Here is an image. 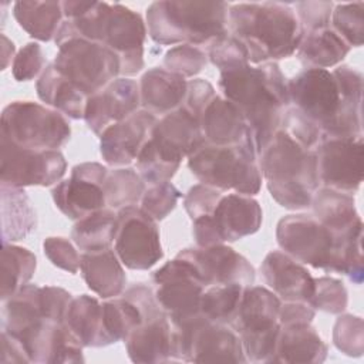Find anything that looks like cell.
<instances>
[{
    "instance_id": "obj_26",
    "label": "cell",
    "mask_w": 364,
    "mask_h": 364,
    "mask_svg": "<svg viewBox=\"0 0 364 364\" xmlns=\"http://www.w3.org/2000/svg\"><path fill=\"white\" fill-rule=\"evenodd\" d=\"M199 125L205 142L212 145H235L252 138L239 108L218 94L200 112Z\"/></svg>"
},
{
    "instance_id": "obj_29",
    "label": "cell",
    "mask_w": 364,
    "mask_h": 364,
    "mask_svg": "<svg viewBox=\"0 0 364 364\" xmlns=\"http://www.w3.org/2000/svg\"><path fill=\"white\" fill-rule=\"evenodd\" d=\"M328 346L311 326L297 323L280 326L274 363H323Z\"/></svg>"
},
{
    "instance_id": "obj_7",
    "label": "cell",
    "mask_w": 364,
    "mask_h": 364,
    "mask_svg": "<svg viewBox=\"0 0 364 364\" xmlns=\"http://www.w3.org/2000/svg\"><path fill=\"white\" fill-rule=\"evenodd\" d=\"M228 10L226 1H154L145 14L148 34L159 46H209L228 33Z\"/></svg>"
},
{
    "instance_id": "obj_14",
    "label": "cell",
    "mask_w": 364,
    "mask_h": 364,
    "mask_svg": "<svg viewBox=\"0 0 364 364\" xmlns=\"http://www.w3.org/2000/svg\"><path fill=\"white\" fill-rule=\"evenodd\" d=\"M57 47L53 65L87 97L121 77L119 57L102 44L74 37Z\"/></svg>"
},
{
    "instance_id": "obj_35",
    "label": "cell",
    "mask_w": 364,
    "mask_h": 364,
    "mask_svg": "<svg viewBox=\"0 0 364 364\" xmlns=\"http://www.w3.org/2000/svg\"><path fill=\"white\" fill-rule=\"evenodd\" d=\"M65 324L82 347H105L102 328V301L90 294L73 296Z\"/></svg>"
},
{
    "instance_id": "obj_33",
    "label": "cell",
    "mask_w": 364,
    "mask_h": 364,
    "mask_svg": "<svg viewBox=\"0 0 364 364\" xmlns=\"http://www.w3.org/2000/svg\"><path fill=\"white\" fill-rule=\"evenodd\" d=\"M351 47L331 28V26L303 33L296 57L306 68L337 67Z\"/></svg>"
},
{
    "instance_id": "obj_21",
    "label": "cell",
    "mask_w": 364,
    "mask_h": 364,
    "mask_svg": "<svg viewBox=\"0 0 364 364\" xmlns=\"http://www.w3.org/2000/svg\"><path fill=\"white\" fill-rule=\"evenodd\" d=\"M178 256L188 260L205 287L218 284L252 286L256 279L253 264L226 243L208 247H186Z\"/></svg>"
},
{
    "instance_id": "obj_2",
    "label": "cell",
    "mask_w": 364,
    "mask_h": 364,
    "mask_svg": "<svg viewBox=\"0 0 364 364\" xmlns=\"http://www.w3.org/2000/svg\"><path fill=\"white\" fill-rule=\"evenodd\" d=\"M64 21L54 38L58 46L81 37L105 46L121 60V77L138 74L144 65V43L148 34L142 16L119 3L61 1Z\"/></svg>"
},
{
    "instance_id": "obj_16",
    "label": "cell",
    "mask_w": 364,
    "mask_h": 364,
    "mask_svg": "<svg viewBox=\"0 0 364 364\" xmlns=\"http://www.w3.org/2000/svg\"><path fill=\"white\" fill-rule=\"evenodd\" d=\"M158 222L139 206L117 210L114 250L131 270H149L164 257Z\"/></svg>"
},
{
    "instance_id": "obj_15",
    "label": "cell",
    "mask_w": 364,
    "mask_h": 364,
    "mask_svg": "<svg viewBox=\"0 0 364 364\" xmlns=\"http://www.w3.org/2000/svg\"><path fill=\"white\" fill-rule=\"evenodd\" d=\"M262 222L263 212L253 196L223 193L209 216L192 220V235L196 246L208 247L255 235Z\"/></svg>"
},
{
    "instance_id": "obj_18",
    "label": "cell",
    "mask_w": 364,
    "mask_h": 364,
    "mask_svg": "<svg viewBox=\"0 0 364 364\" xmlns=\"http://www.w3.org/2000/svg\"><path fill=\"white\" fill-rule=\"evenodd\" d=\"M67 171V161L58 149H30L0 138V181L14 188L51 186Z\"/></svg>"
},
{
    "instance_id": "obj_36",
    "label": "cell",
    "mask_w": 364,
    "mask_h": 364,
    "mask_svg": "<svg viewBox=\"0 0 364 364\" xmlns=\"http://www.w3.org/2000/svg\"><path fill=\"white\" fill-rule=\"evenodd\" d=\"M115 228L117 210L104 208L75 220L71 229V239L81 252L109 249L114 245Z\"/></svg>"
},
{
    "instance_id": "obj_39",
    "label": "cell",
    "mask_w": 364,
    "mask_h": 364,
    "mask_svg": "<svg viewBox=\"0 0 364 364\" xmlns=\"http://www.w3.org/2000/svg\"><path fill=\"white\" fill-rule=\"evenodd\" d=\"M245 287L242 284L206 287L200 297V314L210 321L230 326L236 317Z\"/></svg>"
},
{
    "instance_id": "obj_9",
    "label": "cell",
    "mask_w": 364,
    "mask_h": 364,
    "mask_svg": "<svg viewBox=\"0 0 364 364\" xmlns=\"http://www.w3.org/2000/svg\"><path fill=\"white\" fill-rule=\"evenodd\" d=\"M193 176L222 192L253 196L262 188L257 152L252 138L235 145H212L203 142L188 158Z\"/></svg>"
},
{
    "instance_id": "obj_30",
    "label": "cell",
    "mask_w": 364,
    "mask_h": 364,
    "mask_svg": "<svg viewBox=\"0 0 364 364\" xmlns=\"http://www.w3.org/2000/svg\"><path fill=\"white\" fill-rule=\"evenodd\" d=\"M313 216L337 235H346L363 226L353 195L320 186L311 199Z\"/></svg>"
},
{
    "instance_id": "obj_40",
    "label": "cell",
    "mask_w": 364,
    "mask_h": 364,
    "mask_svg": "<svg viewBox=\"0 0 364 364\" xmlns=\"http://www.w3.org/2000/svg\"><path fill=\"white\" fill-rule=\"evenodd\" d=\"M330 26L351 48L361 47L364 41V3H334Z\"/></svg>"
},
{
    "instance_id": "obj_31",
    "label": "cell",
    "mask_w": 364,
    "mask_h": 364,
    "mask_svg": "<svg viewBox=\"0 0 364 364\" xmlns=\"http://www.w3.org/2000/svg\"><path fill=\"white\" fill-rule=\"evenodd\" d=\"M1 240L13 243L26 239L37 228V215L24 188L0 185Z\"/></svg>"
},
{
    "instance_id": "obj_49",
    "label": "cell",
    "mask_w": 364,
    "mask_h": 364,
    "mask_svg": "<svg viewBox=\"0 0 364 364\" xmlns=\"http://www.w3.org/2000/svg\"><path fill=\"white\" fill-rule=\"evenodd\" d=\"M333 1H299L293 6L303 33L330 26Z\"/></svg>"
},
{
    "instance_id": "obj_5",
    "label": "cell",
    "mask_w": 364,
    "mask_h": 364,
    "mask_svg": "<svg viewBox=\"0 0 364 364\" xmlns=\"http://www.w3.org/2000/svg\"><path fill=\"white\" fill-rule=\"evenodd\" d=\"M228 33L243 44L253 65L293 55L303 36L293 6L282 1L229 4Z\"/></svg>"
},
{
    "instance_id": "obj_47",
    "label": "cell",
    "mask_w": 364,
    "mask_h": 364,
    "mask_svg": "<svg viewBox=\"0 0 364 364\" xmlns=\"http://www.w3.org/2000/svg\"><path fill=\"white\" fill-rule=\"evenodd\" d=\"M46 65V55L41 46L36 41H30L16 54L11 64V73L18 82L30 81L40 77Z\"/></svg>"
},
{
    "instance_id": "obj_8",
    "label": "cell",
    "mask_w": 364,
    "mask_h": 364,
    "mask_svg": "<svg viewBox=\"0 0 364 364\" xmlns=\"http://www.w3.org/2000/svg\"><path fill=\"white\" fill-rule=\"evenodd\" d=\"M205 142L199 119L183 105L156 119L135 161L146 186L169 182L188 158Z\"/></svg>"
},
{
    "instance_id": "obj_46",
    "label": "cell",
    "mask_w": 364,
    "mask_h": 364,
    "mask_svg": "<svg viewBox=\"0 0 364 364\" xmlns=\"http://www.w3.org/2000/svg\"><path fill=\"white\" fill-rule=\"evenodd\" d=\"M78 247L67 237L48 236L43 242V252L46 257L58 269L75 274L80 270L81 253Z\"/></svg>"
},
{
    "instance_id": "obj_25",
    "label": "cell",
    "mask_w": 364,
    "mask_h": 364,
    "mask_svg": "<svg viewBox=\"0 0 364 364\" xmlns=\"http://www.w3.org/2000/svg\"><path fill=\"white\" fill-rule=\"evenodd\" d=\"M141 108L155 117L166 115L181 108L186 98V78L164 67L148 68L139 80Z\"/></svg>"
},
{
    "instance_id": "obj_52",
    "label": "cell",
    "mask_w": 364,
    "mask_h": 364,
    "mask_svg": "<svg viewBox=\"0 0 364 364\" xmlns=\"http://www.w3.org/2000/svg\"><path fill=\"white\" fill-rule=\"evenodd\" d=\"M0 346H1V354H0V361L3 364H10V363H30V358L21 344L7 334L6 331H1L0 334Z\"/></svg>"
},
{
    "instance_id": "obj_53",
    "label": "cell",
    "mask_w": 364,
    "mask_h": 364,
    "mask_svg": "<svg viewBox=\"0 0 364 364\" xmlns=\"http://www.w3.org/2000/svg\"><path fill=\"white\" fill-rule=\"evenodd\" d=\"M14 57H16L14 43L6 34H1V70H6L9 64H13Z\"/></svg>"
},
{
    "instance_id": "obj_41",
    "label": "cell",
    "mask_w": 364,
    "mask_h": 364,
    "mask_svg": "<svg viewBox=\"0 0 364 364\" xmlns=\"http://www.w3.org/2000/svg\"><path fill=\"white\" fill-rule=\"evenodd\" d=\"M348 293L340 279L331 276L314 277V290L309 304L314 310L330 314H341L347 309Z\"/></svg>"
},
{
    "instance_id": "obj_27",
    "label": "cell",
    "mask_w": 364,
    "mask_h": 364,
    "mask_svg": "<svg viewBox=\"0 0 364 364\" xmlns=\"http://www.w3.org/2000/svg\"><path fill=\"white\" fill-rule=\"evenodd\" d=\"M80 272L88 289L100 299L118 297L127 287L124 264L118 259L114 247L81 252Z\"/></svg>"
},
{
    "instance_id": "obj_19",
    "label": "cell",
    "mask_w": 364,
    "mask_h": 364,
    "mask_svg": "<svg viewBox=\"0 0 364 364\" xmlns=\"http://www.w3.org/2000/svg\"><path fill=\"white\" fill-rule=\"evenodd\" d=\"M363 136H327L316 148L320 186L354 195L363 182Z\"/></svg>"
},
{
    "instance_id": "obj_3",
    "label": "cell",
    "mask_w": 364,
    "mask_h": 364,
    "mask_svg": "<svg viewBox=\"0 0 364 364\" xmlns=\"http://www.w3.org/2000/svg\"><path fill=\"white\" fill-rule=\"evenodd\" d=\"M219 73L222 97L245 117L259 154L280 128L290 107L287 78L277 63H246Z\"/></svg>"
},
{
    "instance_id": "obj_45",
    "label": "cell",
    "mask_w": 364,
    "mask_h": 364,
    "mask_svg": "<svg viewBox=\"0 0 364 364\" xmlns=\"http://www.w3.org/2000/svg\"><path fill=\"white\" fill-rule=\"evenodd\" d=\"M206 54H208V60L219 71L249 63L246 48L237 38H235L229 33L212 41L208 46Z\"/></svg>"
},
{
    "instance_id": "obj_1",
    "label": "cell",
    "mask_w": 364,
    "mask_h": 364,
    "mask_svg": "<svg viewBox=\"0 0 364 364\" xmlns=\"http://www.w3.org/2000/svg\"><path fill=\"white\" fill-rule=\"evenodd\" d=\"M290 105L313 122L323 138L363 136V73L341 64L304 68L287 80Z\"/></svg>"
},
{
    "instance_id": "obj_48",
    "label": "cell",
    "mask_w": 364,
    "mask_h": 364,
    "mask_svg": "<svg viewBox=\"0 0 364 364\" xmlns=\"http://www.w3.org/2000/svg\"><path fill=\"white\" fill-rule=\"evenodd\" d=\"M222 195V191L208 186L205 183H198L189 188V191L183 196V208L189 219L195 220L202 216H209Z\"/></svg>"
},
{
    "instance_id": "obj_44",
    "label": "cell",
    "mask_w": 364,
    "mask_h": 364,
    "mask_svg": "<svg viewBox=\"0 0 364 364\" xmlns=\"http://www.w3.org/2000/svg\"><path fill=\"white\" fill-rule=\"evenodd\" d=\"M333 343L343 354L360 357L364 351L363 318L353 314H341L333 327Z\"/></svg>"
},
{
    "instance_id": "obj_13",
    "label": "cell",
    "mask_w": 364,
    "mask_h": 364,
    "mask_svg": "<svg viewBox=\"0 0 364 364\" xmlns=\"http://www.w3.org/2000/svg\"><path fill=\"white\" fill-rule=\"evenodd\" d=\"M173 361L185 363H246L242 340L229 326L202 314L172 324Z\"/></svg>"
},
{
    "instance_id": "obj_37",
    "label": "cell",
    "mask_w": 364,
    "mask_h": 364,
    "mask_svg": "<svg viewBox=\"0 0 364 364\" xmlns=\"http://www.w3.org/2000/svg\"><path fill=\"white\" fill-rule=\"evenodd\" d=\"M37 267V259L26 247L3 243L1 249V301L10 299L28 284Z\"/></svg>"
},
{
    "instance_id": "obj_23",
    "label": "cell",
    "mask_w": 364,
    "mask_h": 364,
    "mask_svg": "<svg viewBox=\"0 0 364 364\" xmlns=\"http://www.w3.org/2000/svg\"><path fill=\"white\" fill-rule=\"evenodd\" d=\"M139 108V84L129 77H118L88 97L84 121L100 136L107 127L125 119Z\"/></svg>"
},
{
    "instance_id": "obj_34",
    "label": "cell",
    "mask_w": 364,
    "mask_h": 364,
    "mask_svg": "<svg viewBox=\"0 0 364 364\" xmlns=\"http://www.w3.org/2000/svg\"><path fill=\"white\" fill-rule=\"evenodd\" d=\"M13 16L18 26L38 41L54 40L64 21L61 1H16Z\"/></svg>"
},
{
    "instance_id": "obj_20",
    "label": "cell",
    "mask_w": 364,
    "mask_h": 364,
    "mask_svg": "<svg viewBox=\"0 0 364 364\" xmlns=\"http://www.w3.org/2000/svg\"><path fill=\"white\" fill-rule=\"evenodd\" d=\"M108 168L100 162L77 164L67 179H61L51 191L58 210L71 220L107 208L104 182Z\"/></svg>"
},
{
    "instance_id": "obj_50",
    "label": "cell",
    "mask_w": 364,
    "mask_h": 364,
    "mask_svg": "<svg viewBox=\"0 0 364 364\" xmlns=\"http://www.w3.org/2000/svg\"><path fill=\"white\" fill-rule=\"evenodd\" d=\"M216 97L213 85L205 78H193L188 81V91L183 107L198 117L205 109V107Z\"/></svg>"
},
{
    "instance_id": "obj_17",
    "label": "cell",
    "mask_w": 364,
    "mask_h": 364,
    "mask_svg": "<svg viewBox=\"0 0 364 364\" xmlns=\"http://www.w3.org/2000/svg\"><path fill=\"white\" fill-rule=\"evenodd\" d=\"M155 297L172 324L200 314V297L206 289L193 266L175 256L152 274Z\"/></svg>"
},
{
    "instance_id": "obj_24",
    "label": "cell",
    "mask_w": 364,
    "mask_h": 364,
    "mask_svg": "<svg viewBox=\"0 0 364 364\" xmlns=\"http://www.w3.org/2000/svg\"><path fill=\"white\" fill-rule=\"evenodd\" d=\"M260 274L264 284L282 301H304L309 304L314 290V277L303 263L283 250H270L264 256Z\"/></svg>"
},
{
    "instance_id": "obj_10",
    "label": "cell",
    "mask_w": 364,
    "mask_h": 364,
    "mask_svg": "<svg viewBox=\"0 0 364 364\" xmlns=\"http://www.w3.org/2000/svg\"><path fill=\"white\" fill-rule=\"evenodd\" d=\"M282 300L264 286H246L230 327L239 334L246 360L274 363Z\"/></svg>"
},
{
    "instance_id": "obj_6",
    "label": "cell",
    "mask_w": 364,
    "mask_h": 364,
    "mask_svg": "<svg viewBox=\"0 0 364 364\" xmlns=\"http://www.w3.org/2000/svg\"><path fill=\"white\" fill-rule=\"evenodd\" d=\"M262 178L270 196L284 209L304 210L320 188L316 149L277 129L257 154Z\"/></svg>"
},
{
    "instance_id": "obj_38",
    "label": "cell",
    "mask_w": 364,
    "mask_h": 364,
    "mask_svg": "<svg viewBox=\"0 0 364 364\" xmlns=\"http://www.w3.org/2000/svg\"><path fill=\"white\" fill-rule=\"evenodd\" d=\"M145 189L146 183L136 169L131 166L109 169L104 182L107 208L119 210L127 206H135L141 202Z\"/></svg>"
},
{
    "instance_id": "obj_51",
    "label": "cell",
    "mask_w": 364,
    "mask_h": 364,
    "mask_svg": "<svg viewBox=\"0 0 364 364\" xmlns=\"http://www.w3.org/2000/svg\"><path fill=\"white\" fill-rule=\"evenodd\" d=\"M316 310L304 301H282L279 310V324L289 326L297 323H313Z\"/></svg>"
},
{
    "instance_id": "obj_28",
    "label": "cell",
    "mask_w": 364,
    "mask_h": 364,
    "mask_svg": "<svg viewBox=\"0 0 364 364\" xmlns=\"http://www.w3.org/2000/svg\"><path fill=\"white\" fill-rule=\"evenodd\" d=\"M48 320L43 316L40 306V286L26 284L10 299L3 301L1 331H6L23 344L43 323Z\"/></svg>"
},
{
    "instance_id": "obj_32",
    "label": "cell",
    "mask_w": 364,
    "mask_h": 364,
    "mask_svg": "<svg viewBox=\"0 0 364 364\" xmlns=\"http://www.w3.org/2000/svg\"><path fill=\"white\" fill-rule=\"evenodd\" d=\"M38 98L50 108L71 119H84L88 97L67 81L53 65L47 64L36 82Z\"/></svg>"
},
{
    "instance_id": "obj_12",
    "label": "cell",
    "mask_w": 364,
    "mask_h": 364,
    "mask_svg": "<svg viewBox=\"0 0 364 364\" xmlns=\"http://www.w3.org/2000/svg\"><path fill=\"white\" fill-rule=\"evenodd\" d=\"M124 297L134 301L142 314V321L124 340L132 363H169L173 361L172 323L159 306L154 287L138 282L125 287Z\"/></svg>"
},
{
    "instance_id": "obj_43",
    "label": "cell",
    "mask_w": 364,
    "mask_h": 364,
    "mask_svg": "<svg viewBox=\"0 0 364 364\" xmlns=\"http://www.w3.org/2000/svg\"><path fill=\"white\" fill-rule=\"evenodd\" d=\"M208 64V54L198 46L179 44L171 47L164 55V68L183 78L199 74Z\"/></svg>"
},
{
    "instance_id": "obj_4",
    "label": "cell",
    "mask_w": 364,
    "mask_h": 364,
    "mask_svg": "<svg viewBox=\"0 0 364 364\" xmlns=\"http://www.w3.org/2000/svg\"><path fill=\"white\" fill-rule=\"evenodd\" d=\"M280 250L303 264L347 276L354 284L363 283V226L337 235L313 215L283 216L276 226Z\"/></svg>"
},
{
    "instance_id": "obj_22",
    "label": "cell",
    "mask_w": 364,
    "mask_h": 364,
    "mask_svg": "<svg viewBox=\"0 0 364 364\" xmlns=\"http://www.w3.org/2000/svg\"><path fill=\"white\" fill-rule=\"evenodd\" d=\"M158 117L139 108L125 119L111 124L100 134V154L112 168L128 166L139 155Z\"/></svg>"
},
{
    "instance_id": "obj_11",
    "label": "cell",
    "mask_w": 364,
    "mask_h": 364,
    "mask_svg": "<svg viewBox=\"0 0 364 364\" xmlns=\"http://www.w3.org/2000/svg\"><path fill=\"white\" fill-rule=\"evenodd\" d=\"M0 138L30 149H58L71 138L65 115L34 101H13L1 111Z\"/></svg>"
},
{
    "instance_id": "obj_42",
    "label": "cell",
    "mask_w": 364,
    "mask_h": 364,
    "mask_svg": "<svg viewBox=\"0 0 364 364\" xmlns=\"http://www.w3.org/2000/svg\"><path fill=\"white\" fill-rule=\"evenodd\" d=\"M181 198V191L171 181L154 183L146 186L141 198L139 208L154 220L161 222L176 208Z\"/></svg>"
}]
</instances>
